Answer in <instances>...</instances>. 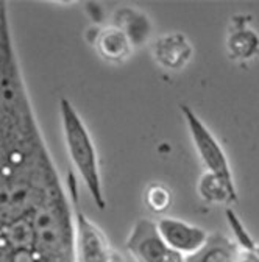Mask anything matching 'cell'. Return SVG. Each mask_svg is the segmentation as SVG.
Listing matches in <instances>:
<instances>
[{
  "mask_svg": "<svg viewBox=\"0 0 259 262\" xmlns=\"http://www.w3.org/2000/svg\"><path fill=\"white\" fill-rule=\"evenodd\" d=\"M239 257L241 250L233 239L212 233L197 253L184 257V262H239Z\"/></svg>",
  "mask_w": 259,
  "mask_h": 262,
  "instance_id": "cell-10",
  "label": "cell"
},
{
  "mask_svg": "<svg viewBox=\"0 0 259 262\" xmlns=\"http://www.w3.org/2000/svg\"><path fill=\"white\" fill-rule=\"evenodd\" d=\"M239 22L231 25L226 47L228 55L234 61H250L259 53V35L244 22V17H238Z\"/></svg>",
  "mask_w": 259,
  "mask_h": 262,
  "instance_id": "cell-12",
  "label": "cell"
},
{
  "mask_svg": "<svg viewBox=\"0 0 259 262\" xmlns=\"http://www.w3.org/2000/svg\"><path fill=\"white\" fill-rule=\"evenodd\" d=\"M144 202L150 211L161 214V212H166L167 209H170V206L174 203V193L166 184L152 183V184H148V187L144 192Z\"/></svg>",
  "mask_w": 259,
  "mask_h": 262,
  "instance_id": "cell-13",
  "label": "cell"
},
{
  "mask_svg": "<svg viewBox=\"0 0 259 262\" xmlns=\"http://www.w3.org/2000/svg\"><path fill=\"white\" fill-rule=\"evenodd\" d=\"M94 47L100 58L108 62H123L135 50L125 33L114 25L99 30L94 38Z\"/></svg>",
  "mask_w": 259,
  "mask_h": 262,
  "instance_id": "cell-9",
  "label": "cell"
},
{
  "mask_svg": "<svg viewBox=\"0 0 259 262\" xmlns=\"http://www.w3.org/2000/svg\"><path fill=\"white\" fill-rule=\"evenodd\" d=\"M69 208L22 75L8 4L0 0V262H36V220Z\"/></svg>",
  "mask_w": 259,
  "mask_h": 262,
  "instance_id": "cell-1",
  "label": "cell"
},
{
  "mask_svg": "<svg viewBox=\"0 0 259 262\" xmlns=\"http://www.w3.org/2000/svg\"><path fill=\"white\" fill-rule=\"evenodd\" d=\"M197 190L200 199L211 205L230 206L238 202V189L234 180L223 178L209 172H203L199 180Z\"/></svg>",
  "mask_w": 259,
  "mask_h": 262,
  "instance_id": "cell-11",
  "label": "cell"
},
{
  "mask_svg": "<svg viewBox=\"0 0 259 262\" xmlns=\"http://www.w3.org/2000/svg\"><path fill=\"white\" fill-rule=\"evenodd\" d=\"M125 247L136 262H184V257L163 241L156 223L150 219L135 222Z\"/></svg>",
  "mask_w": 259,
  "mask_h": 262,
  "instance_id": "cell-5",
  "label": "cell"
},
{
  "mask_svg": "<svg viewBox=\"0 0 259 262\" xmlns=\"http://www.w3.org/2000/svg\"><path fill=\"white\" fill-rule=\"evenodd\" d=\"M254 253H256V254H257V256H259V244H257V245H256V248H254Z\"/></svg>",
  "mask_w": 259,
  "mask_h": 262,
  "instance_id": "cell-16",
  "label": "cell"
},
{
  "mask_svg": "<svg viewBox=\"0 0 259 262\" xmlns=\"http://www.w3.org/2000/svg\"><path fill=\"white\" fill-rule=\"evenodd\" d=\"M59 120L64 145H66L68 155L78 178L86 186L95 206L99 209H105L106 199L103 190L99 153H97L94 139L83 117L66 97H62L59 100Z\"/></svg>",
  "mask_w": 259,
  "mask_h": 262,
  "instance_id": "cell-2",
  "label": "cell"
},
{
  "mask_svg": "<svg viewBox=\"0 0 259 262\" xmlns=\"http://www.w3.org/2000/svg\"><path fill=\"white\" fill-rule=\"evenodd\" d=\"M193 47L183 33H169L159 36L153 44L155 61L167 71L177 72L189 64Z\"/></svg>",
  "mask_w": 259,
  "mask_h": 262,
  "instance_id": "cell-7",
  "label": "cell"
},
{
  "mask_svg": "<svg viewBox=\"0 0 259 262\" xmlns=\"http://www.w3.org/2000/svg\"><path fill=\"white\" fill-rule=\"evenodd\" d=\"M68 192L74 211L75 262H125L120 253L111 247L102 229L81 211L78 202V186L74 175L69 177Z\"/></svg>",
  "mask_w": 259,
  "mask_h": 262,
  "instance_id": "cell-3",
  "label": "cell"
},
{
  "mask_svg": "<svg viewBox=\"0 0 259 262\" xmlns=\"http://www.w3.org/2000/svg\"><path fill=\"white\" fill-rule=\"evenodd\" d=\"M111 25L123 31L125 36L132 41L133 47L144 46L152 36V22L148 16L132 7H122L116 10Z\"/></svg>",
  "mask_w": 259,
  "mask_h": 262,
  "instance_id": "cell-8",
  "label": "cell"
},
{
  "mask_svg": "<svg viewBox=\"0 0 259 262\" xmlns=\"http://www.w3.org/2000/svg\"><path fill=\"white\" fill-rule=\"evenodd\" d=\"M239 262H259V256L254 251H241Z\"/></svg>",
  "mask_w": 259,
  "mask_h": 262,
  "instance_id": "cell-15",
  "label": "cell"
},
{
  "mask_svg": "<svg viewBox=\"0 0 259 262\" xmlns=\"http://www.w3.org/2000/svg\"><path fill=\"white\" fill-rule=\"evenodd\" d=\"M156 229L163 241L183 257L197 253L208 241L209 233L199 225H192L177 217H159Z\"/></svg>",
  "mask_w": 259,
  "mask_h": 262,
  "instance_id": "cell-6",
  "label": "cell"
},
{
  "mask_svg": "<svg viewBox=\"0 0 259 262\" xmlns=\"http://www.w3.org/2000/svg\"><path fill=\"white\" fill-rule=\"evenodd\" d=\"M180 110L189 129L193 147H196V151L205 167V172L233 180L230 159L226 156L220 142L211 133V129L187 105H180Z\"/></svg>",
  "mask_w": 259,
  "mask_h": 262,
  "instance_id": "cell-4",
  "label": "cell"
},
{
  "mask_svg": "<svg viewBox=\"0 0 259 262\" xmlns=\"http://www.w3.org/2000/svg\"><path fill=\"white\" fill-rule=\"evenodd\" d=\"M225 219H226V222H228V226H230L231 233L234 236V242L239 247V250L241 251H254L257 244L254 242V239L248 233V229L245 228V225L242 223L239 215L231 208H226L225 209Z\"/></svg>",
  "mask_w": 259,
  "mask_h": 262,
  "instance_id": "cell-14",
  "label": "cell"
}]
</instances>
